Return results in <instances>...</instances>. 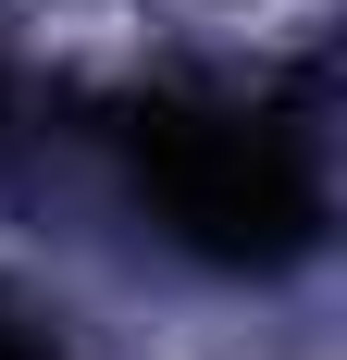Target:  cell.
<instances>
[{
	"label": "cell",
	"instance_id": "6da1fadb",
	"mask_svg": "<svg viewBox=\"0 0 347 360\" xmlns=\"http://www.w3.org/2000/svg\"><path fill=\"white\" fill-rule=\"evenodd\" d=\"M124 162H137L149 212H162L174 249L223 261V274H273L322 236V186L310 149L285 137L273 112L211 100V87H149L124 112Z\"/></svg>",
	"mask_w": 347,
	"mask_h": 360
},
{
	"label": "cell",
	"instance_id": "7a4b0ae2",
	"mask_svg": "<svg viewBox=\"0 0 347 360\" xmlns=\"http://www.w3.org/2000/svg\"><path fill=\"white\" fill-rule=\"evenodd\" d=\"M0 360H50V348H37V335H25V323H0Z\"/></svg>",
	"mask_w": 347,
	"mask_h": 360
}]
</instances>
